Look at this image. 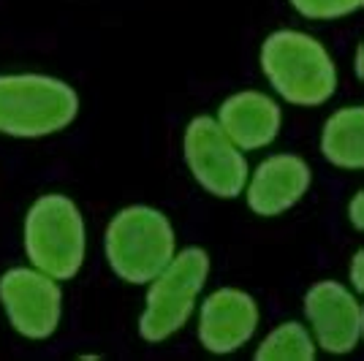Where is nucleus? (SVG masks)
<instances>
[{
  "label": "nucleus",
  "mask_w": 364,
  "mask_h": 361,
  "mask_svg": "<svg viewBox=\"0 0 364 361\" xmlns=\"http://www.w3.org/2000/svg\"><path fill=\"white\" fill-rule=\"evenodd\" d=\"M261 68L289 104L321 106L332 98L337 71L329 52L307 33L274 31L261 44Z\"/></svg>",
  "instance_id": "nucleus-1"
},
{
  "label": "nucleus",
  "mask_w": 364,
  "mask_h": 361,
  "mask_svg": "<svg viewBox=\"0 0 364 361\" xmlns=\"http://www.w3.org/2000/svg\"><path fill=\"white\" fill-rule=\"evenodd\" d=\"M79 95L63 79L46 74L0 76V134L38 139L71 125Z\"/></svg>",
  "instance_id": "nucleus-2"
},
{
  "label": "nucleus",
  "mask_w": 364,
  "mask_h": 361,
  "mask_svg": "<svg viewBox=\"0 0 364 361\" xmlns=\"http://www.w3.org/2000/svg\"><path fill=\"white\" fill-rule=\"evenodd\" d=\"M174 256V228L164 212L134 204L112 217L107 228V258L114 274L144 286Z\"/></svg>",
  "instance_id": "nucleus-3"
},
{
  "label": "nucleus",
  "mask_w": 364,
  "mask_h": 361,
  "mask_svg": "<svg viewBox=\"0 0 364 361\" xmlns=\"http://www.w3.org/2000/svg\"><path fill=\"white\" fill-rule=\"evenodd\" d=\"M25 250L52 280H71L85 261V220L68 196L46 193L25 217Z\"/></svg>",
  "instance_id": "nucleus-4"
},
{
  "label": "nucleus",
  "mask_w": 364,
  "mask_h": 361,
  "mask_svg": "<svg viewBox=\"0 0 364 361\" xmlns=\"http://www.w3.org/2000/svg\"><path fill=\"white\" fill-rule=\"evenodd\" d=\"M210 256L204 247H185L171 256L164 269L152 277L144 313L139 318V334L147 343H161L188 323L196 296L207 283Z\"/></svg>",
  "instance_id": "nucleus-5"
},
{
  "label": "nucleus",
  "mask_w": 364,
  "mask_h": 361,
  "mask_svg": "<svg viewBox=\"0 0 364 361\" xmlns=\"http://www.w3.org/2000/svg\"><path fill=\"white\" fill-rule=\"evenodd\" d=\"M185 163L204 190L218 198H234L242 193L247 182V161L223 134L218 120L201 114L193 117L185 131Z\"/></svg>",
  "instance_id": "nucleus-6"
},
{
  "label": "nucleus",
  "mask_w": 364,
  "mask_h": 361,
  "mask_svg": "<svg viewBox=\"0 0 364 361\" xmlns=\"http://www.w3.org/2000/svg\"><path fill=\"white\" fill-rule=\"evenodd\" d=\"M0 301L22 337L46 340L60 326L63 293L58 283L38 269L14 266L0 277Z\"/></svg>",
  "instance_id": "nucleus-7"
},
{
  "label": "nucleus",
  "mask_w": 364,
  "mask_h": 361,
  "mask_svg": "<svg viewBox=\"0 0 364 361\" xmlns=\"http://www.w3.org/2000/svg\"><path fill=\"white\" fill-rule=\"evenodd\" d=\"M304 316L329 353H350L362 337V307L337 280H321L304 293Z\"/></svg>",
  "instance_id": "nucleus-8"
},
{
  "label": "nucleus",
  "mask_w": 364,
  "mask_h": 361,
  "mask_svg": "<svg viewBox=\"0 0 364 361\" xmlns=\"http://www.w3.org/2000/svg\"><path fill=\"white\" fill-rule=\"evenodd\" d=\"M258 326V304L250 293L237 288H218L201 304L198 340L210 353H234Z\"/></svg>",
  "instance_id": "nucleus-9"
},
{
  "label": "nucleus",
  "mask_w": 364,
  "mask_h": 361,
  "mask_svg": "<svg viewBox=\"0 0 364 361\" xmlns=\"http://www.w3.org/2000/svg\"><path fill=\"white\" fill-rule=\"evenodd\" d=\"M310 188V166L296 155H272L258 163L247 185V207L261 217L291 210Z\"/></svg>",
  "instance_id": "nucleus-10"
},
{
  "label": "nucleus",
  "mask_w": 364,
  "mask_h": 361,
  "mask_svg": "<svg viewBox=\"0 0 364 361\" xmlns=\"http://www.w3.org/2000/svg\"><path fill=\"white\" fill-rule=\"evenodd\" d=\"M218 125L240 150H258L280 131V106L269 95L242 90L228 95L218 112Z\"/></svg>",
  "instance_id": "nucleus-11"
},
{
  "label": "nucleus",
  "mask_w": 364,
  "mask_h": 361,
  "mask_svg": "<svg viewBox=\"0 0 364 361\" xmlns=\"http://www.w3.org/2000/svg\"><path fill=\"white\" fill-rule=\"evenodd\" d=\"M364 112L362 106H348L334 112L321 134V152L329 163L340 168H362L364 166Z\"/></svg>",
  "instance_id": "nucleus-12"
},
{
  "label": "nucleus",
  "mask_w": 364,
  "mask_h": 361,
  "mask_svg": "<svg viewBox=\"0 0 364 361\" xmlns=\"http://www.w3.org/2000/svg\"><path fill=\"white\" fill-rule=\"evenodd\" d=\"M258 361H310L316 359V345H313V337L307 334L304 326H299L296 320H289L258 345L256 350Z\"/></svg>",
  "instance_id": "nucleus-13"
},
{
  "label": "nucleus",
  "mask_w": 364,
  "mask_h": 361,
  "mask_svg": "<svg viewBox=\"0 0 364 361\" xmlns=\"http://www.w3.org/2000/svg\"><path fill=\"white\" fill-rule=\"evenodd\" d=\"M364 0H291V6L307 19H340L362 9Z\"/></svg>",
  "instance_id": "nucleus-14"
},
{
  "label": "nucleus",
  "mask_w": 364,
  "mask_h": 361,
  "mask_svg": "<svg viewBox=\"0 0 364 361\" xmlns=\"http://www.w3.org/2000/svg\"><path fill=\"white\" fill-rule=\"evenodd\" d=\"M362 264H364V253L362 250H356V253H353V261H350V283H353L356 291H364Z\"/></svg>",
  "instance_id": "nucleus-15"
},
{
  "label": "nucleus",
  "mask_w": 364,
  "mask_h": 361,
  "mask_svg": "<svg viewBox=\"0 0 364 361\" xmlns=\"http://www.w3.org/2000/svg\"><path fill=\"white\" fill-rule=\"evenodd\" d=\"M362 198H364V193H356V196H353V201H350V223H353V228H359V231L364 228V220H362Z\"/></svg>",
  "instance_id": "nucleus-16"
},
{
  "label": "nucleus",
  "mask_w": 364,
  "mask_h": 361,
  "mask_svg": "<svg viewBox=\"0 0 364 361\" xmlns=\"http://www.w3.org/2000/svg\"><path fill=\"white\" fill-rule=\"evenodd\" d=\"M356 76H362V49L356 52Z\"/></svg>",
  "instance_id": "nucleus-17"
}]
</instances>
